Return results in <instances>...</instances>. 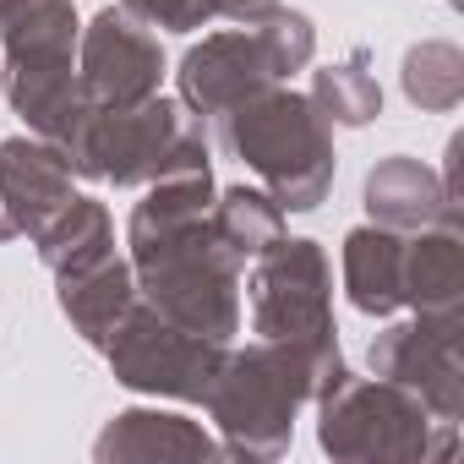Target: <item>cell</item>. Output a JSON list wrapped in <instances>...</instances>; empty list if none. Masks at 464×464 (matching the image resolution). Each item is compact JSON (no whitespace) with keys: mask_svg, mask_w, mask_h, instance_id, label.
I'll return each mask as SVG.
<instances>
[{"mask_svg":"<svg viewBox=\"0 0 464 464\" xmlns=\"http://www.w3.org/2000/svg\"><path fill=\"white\" fill-rule=\"evenodd\" d=\"M131 274L148 290V306L175 317L191 334L229 344L241 328V257L213 229V175L208 164L159 175L131 213Z\"/></svg>","mask_w":464,"mask_h":464,"instance_id":"6da1fadb","label":"cell"},{"mask_svg":"<svg viewBox=\"0 0 464 464\" xmlns=\"http://www.w3.org/2000/svg\"><path fill=\"white\" fill-rule=\"evenodd\" d=\"M317 50V34L301 12H268L236 34H213L180 61V99L191 115H224L252 93L301 72Z\"/></svg>","mask_w":464,"mask_h":464,"instance_id":"8992f818","label":"cell"},{"mask_svg":"<svg viewBox=\"0 0 464 464\" xmlns=\"http://www.w3.org/2000/svg\"><path fill=\"white\" fill-rule=\"evenodd\" d=\"M404 93L420 110H453L464 99V55L453 44H420L404 55Z\"/></svg>","mask_w":464,"mask_h":464,"instance_id":"44dd1931","label":"cell"},{"mask_svg":"<svg viewBox=\"0 0 464 464\" xmlns=\"http://www.w3.org/2000/svg\"><path fill=\"white\" fill-rule=\"evenodd\" d=\"M252 328L274 344H295L328 366H339L334 344V274L317 241H274L257 252L252 274Z\"/></svg>","mask_w":464,"mask_h":464,"instance_id":"52a82bcc","label":"cell"},{"mask_svg":"<svg viewBox=\"0 0 464 464\" xmlns=\"http://www.w3.org/2000/svg\"><path fill=\"white\" fill-rule=\"evenodd\" d=\"M110 366L126 388L142 393H169V399H208L218 366H224V344L208 334L180 328L175 317H164L159 306H137L115 323V334L104 339Z\"/></svg>","mask_w":464,"mask_h":464,"instance_id":"ba28073f","label":"cell"},{"mask_svg":"<svg viewBox=\"0 0 464 464\" xmlns=\"http://www.w3.org/2000/svg\"><path fill=\"white\" fill-rule=\"evenodd\" d=\"M312 104H317L328 121H339V126H366V121L382 110V88H377V77L366 72V50H355L350 61L317 72Z\"/></svg>","mask_w":464,"mask_h":464,"instance_id":"ffe728a7","label":"cell"},{"mask_svg":"<svg viewBox=\"0 0 464 464\" xmlns=\"http://www.w3.org/2000/svg\"><path fill=\"white\" fill-rule=\"evenodd\" d=\"M464 290V246H459V224H442L437 236L404 241V306L415 312H459Z\"/></svg>","mask_w":464,"mask_h":464,"instance_id":"2e32d148","label":"cell"},{"mask_svg":"<svg viewBox=\"0 0 464 464\" xmlns=\"http://www.w3.org/2000/svg\"><path fill=\"white\" fill-rule=\"evenodd\" d=\"M372 372L420 393L448 426L459 415V312H420L404 328H388L372 344Z\"/></svg>","mask_w":464,"mask_h":464,"instance_id":"30bf717a","label":"cell"},{"mask_svg":"<svg viewBox=\"0 0 464 464\" xmlns=\"http://www.w3.org/2000/svg\"><path fill=\"white\" fill-rule=\"evenodd\" d=\"M72 175L115 180V186H148L159 175L208 164L202 121L175 99H142V104H93L82 137L66 153Z\"/></svg>","mask_w":464,"mask_h":464,"instance_id":"5b68a950","label":"cell"},{"mask_svg":"<svg viewBox=\"0 0 464 464\" xmlns=\"http://www.w3.org/2000/svg\"><path fill=\"white\" fill-rule=\"evenodd\" d=\"M213 229H218V241L246 263V257L268 252V246L285 236V208H279L268 191L229 186V191H218V202H213Z\"/></svg>","mask_w":464,"mask_h":464,"instance_id":"d6986e66","label":"cell"},{"mask_svg":"<svg viewBox=\"0 0 464 464\" xmlns=\"http://www.w3.org/2000/svg\"><path fill=\"white\" fill-rule=\"evenodd\" d=\"M0 34H6L12 110L34 126V137L72 153V142L93 115V99L72 66V50H77L72 0H17V6L0 12Z\"/></svg>","mask_w":464,"mask_h":464,"instance_id":"7a4b0ae2","label":"cell"},{"mask_svg":"<svg viewBox=\"0 0 464 464\" xmlns=\"http://www.w3.org/2000/svg\"><path fill=\"white\" fill-rule=\"evenodd\" d=\"M99 459H208L213 442L202 426L180 420V415H159V410H126L115 415V426L93 442Z\"/></svg>","mask_w":464,"mask_h":464,"instance_id":"e0dca14e","label":"cell"},{"mask_svg":"<svg viewBox=\"0 0 464 464\" xmlns=\"http://www.w3.org/2000/svg\"><path fill=\"white\" fill-rule=\"evenodd\" d=\"M344 290L372 317H388V312L404 306V241H399V229H382V224L350 229V241H344Z\"/></svg>","mask_w":464,"mask_h":464,"instance_id":"9a60e30c","label":"cell"},{"mask_svg":"<svg viewBox=\"0 0 464 464\" xmlns=\"http://www.w3.org/2000/svg\"><path fill=\"white\" fill-rule=\"evenodd\" d=\"M131 301H137V274L115 252L99 257V263H88V268H77V274H61V312L99 350L115 334V323L131 312Z\"/></svg>","mask_w":464,"mask_h":464,"instance_id":"5bb4252c","label":"cell"},{"mask_svg":"<svg viewBox=\"0 0 464 464\" xmlns=\"http://www.w3.org/2000/svg\"><path fill=\"white\" fill-rule=\"evenodd\" d=\"M72 197V164L61 148H50L44 137L0 142V208H6L12 236H39Z\"/></svg>","mask_w":464,"mask_h":464,"instance_id":"7c38bea8","label":"cell"},{"mask_svg":"<svg viewBox=\"0 0 464 464\" xmlns=\"http://www.w3.org/2000/svg\"><path fill=\"white\" fill-rule=\"evenodd\" d=\"M366 208L382 229H426L431 218L459 224V202L420 159H388L366 175Z\"/></svg>","mask_w":464,"mask_h":464,"instance_id":"4fadbf2b","label":"cell"},{"mask_svg":"<svg viewBox=\"0 0 464 464\" xmlns=\"http://www.w3.org/2000/svg\"><path fill=\"white\" fill-rule=\"evenodd\" d=\"M82 88L93 104H142L159 93L164 77V50L148 34V23H137L131 12H99L93 28L82 34Z\"/></svg>","mask_w":464,"mask_h":464,"instance_id":"8fae6325","label":"cell"},{"mask_svg":"<svg viewBox=\"0 0 464 464\" xmlns=\"http://www.w3.org/2000/svg\"><path fill=\"white\" fill-rule=\"evenodd\" d=\"M6 6H17V0H0V12H6Z\"/></svg>","mask_w":464,"mask_h":464,"instance_id":"cb8c5ba5","label":"cell"},{"mask_svg":"<svg viewBox=\"0 0 464 464\" xmlns=\"http://www.w3.org/2000/svg\"><path fill=\"white\" fill-rule=\"evenodd\" d=\"M339 372L344 366H328V361H317L295 344L263 339L241 355H224L202 404L213 410L224 442L236 453H279L290 442L295 410L306 399H323Z\"/></svg>","mask_w":464,"mask_h":464,"instance_id":"277c9868","label":"cell"},{"mask_svg":"<svg viewBox=\"0 0 464 464\" xmlns=\"http://www.w3.org/2000/svg\"><path fill=\"white\" fill-rule=\"evenodd\" d=\"M426 404L399 388V382H361L350 372H339L323 393V448L339 459H415L431 453L437 442H426ZM442 453V448H437Z\"/></svg>","mask_w":464,"mask_h":464,"instance_id":"9c48e42d","label":"cell"},{"mask_svg":"<svg viewBox=\"0 0 464 464\" xmlns=\"http://www.w3.org/2000/svg\"><path fill=\"white\" fill-rule=\"evenodd\" d=\"M224 148L241 164H252L268 186V197L290 213H306L334 186V137L328 115L290 88H263L246 104L224 110Z\"/></svg>","mask_w":464,"mask_h":464,"instance_id":"3957f363","label":"cell"},{"mask_svg":"<svg viewBox=\"0 0 464 464\" xmlns=\"http://www.w3.org/2000/svg\"><path fill=\"white\" fill-rule=\"evenodd\" d=\"M0 241H12V224H6V208H0Z\"/></svg>","mask_w":464,"mask_h":464,"instance_id":"603a6c76","label":"cell"},{"mask_svg":"<svg viewBox=\"0 0 464 464\" xmlns=\"http://www.w3.org/2000/svg\"><path fill=\"white\" fill-rule=\"evenodd\" d=\"M34 241H39V257H44V268L55 279L77 274V268H88V263H99V257L115 252L110 213H104V202H88V197H72Z\"/></svg>","mask_w":464,"mask_h":464,"instance_id":"ac0fdd59","label":"cell"},{"mask_svg":"<svg viewBox=\"0 0 464 464\" xmlns=\"http://www.w3.org/2000/svg\"><path fill=\"white\" fill-rule=\"evenodd\" d=\"M126 12L148 28H175V34H191V28L208 23L202 0H126Z\"/></svg>","mask_w":464,"mask_h":464,"instance_id":"7402d4cb","label":"cell"}]
</instances>
